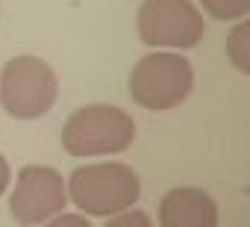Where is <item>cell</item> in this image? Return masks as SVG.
I'll list each match as a JSON object with an SVG mask.
<instances>
[{"label": "cell", "instance_id": "cell-1", "mask_svg": "<svg viewBox=\"0 0 250 227\" xmlns=\"http://www.w3.org/2000/svg\"><path fill=\"white\" fill-rule=\"evenodd\" d=\"M68 195L80 212L94 218H109L121 209H130L139 201L142 183L130 165L97 162V165H80L68 177Z\"/></svg>", "mask_w": 250, "mask_h": 227}, {"label": "cell", "instance_id": "cell-2", "mask_svg": "<svg viewBox=\"0 0 250 227\" xmlns=\"http://www.w3.org/2000/svg\"><path fill=\"white\" fill-rule=\"evenodd\" d=\"M133 142H136V121L124 109L109 103H91L77 109L62 127V148L71 157L121 154Z\"/></svg>", "mask_w": 250, "mask_h": 227}, {"label": "cell", "instance_id": "cell-3", "mask_svg": "<svg viewBox=\"0 0 250 227\" xmlns=\"http://www.w3.org/2000/svg\"><path fill=\"white\" fill-rule=\"evenodd\" d=\"M194 86V71L180 53H147L136 62L130 74V97L153 112H165L180 106Z\"/></svg>", "mask_w": 250, "mask_h": 227}, {"label": "cell", "instance_id": "cell-4", "mask_svg": "<svg viewBox=\"0 0 250 227\" xmlns=\"http://www.w3.org/2000/svg\"><path fill=\"white\" fill-rule=\"evenodd\" d=\"M59 83L53 68L39 56H15L0 77V100L12 118L33 121L53 109Z\"/></svg>", "mask_w": 250, "mask_h": 227}, {"label": "cell", "instance_id": "cell-5", "mask_svg": "<svg viewBox=\"0 0 250 227\" xmlns=\"http://www.w3.org/2000/svg\"><path fill=\"white\" fill-rule=\"evenodd\" d=\"M139 36L147 47L186 50L203 39V15L191 0H145L139 6Z\"/></svg>", "mask_w": 250, "mask_h": 227}, {"label": "cell", "instance_id": "cell-6", "mask_svg": "<svg viewBox=\"0 0 250 227\" xmlns=\"http://www.w3.org/2000/svg\"><path fill=\"white\" fill-rule=\"evenodd\" d=\"M68 206V189L56 168L47 165H27L18 174L15 192L9 198V212L18 224H47L56 212Z\"/></svg>", "mask_w": 250, "mask_h": 227}, {"label": "cell", "instance_id": "cell-7", "mask_svg": "<svg viewBox=\"0 0 250 227\" xmlns=\"http://www.w3.org/2000/svg\"><path fill=\"white\" fill-rule=\"evenodd\" d=\"M162 227H218V204L209 192L194 186H177L159 201Z\"/></svg>", "mask_w": 250, "mask_h": 227}, {"label": "cell", "instance_id": "cell-8", "mask_svg": "<svg viewBox=\"0 0 250 227\" xmlns=\"http://www.w3.org/2000/svg\"><path fill=\"white\" fill-rule=\"evenodd\" d=\"M247 36H250V27L241 21L229 39H227V56L232 59V65L241 71V74H250V53H247Z\"/></svg>", "mask_w": 250, "mask_h": 227}, {"label": "cell", "instance_id": "cell-9", "mask_svg": "<svg viewBox=\"0 0 250 227\" xmlns=\"http://www.w3.org/2000/svg\"><path fill=\"white\" fill-rule=\"evenodd\" d=\"M203 12L218 21H238L250 12V0H200Z\"/></svg>", "mask_w": 250, "mask_h": 227}, {"label": "cell", "instance_id": "cell-10", "mask_svg": "<svg viewBox=\"0 0 250 227\" xmlns=\"http://www.w3.org/2000/svg\"><path fill=\"white\" fill-rule=\"evenodd\" d=\"M106 221H109L112 227H130V224H142V227H150V218H147L145 212H127V209H121V212L109 215Z\"/></svg>", "mask_w": 250, "mask_h": 227}, {"label": "cell", "instance_id": "cell-11", "mask_svg": "<svg viewBox=\"0 0 250 227\" xmlns=\"http://www.w3.org/2000/svg\"><path fill=\"white\" fill-rule=\"evenodd\" d=\"M47 224H50V227H88V215H85V212H80V215H68V212L62 209V212H56Z\"/></svg>", "mask_w": 250, "mask_h": 227}, {"label": "cell", "instance_id": "cell-12", "mask_svg": "<svg viewBox=\"0 0 250 227\" xmlns=\"http://www.w3.org/2000/svg\"><path fill=\"white\" fill-rule=\"evenodd\" d=\"M9 180H12V171H9V162H6V157L0 154V195L6 192V186H9Z\"/></svg>", "mask_w": 250, "mask_h": 227}]
</instances>
